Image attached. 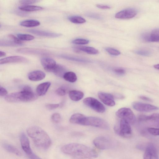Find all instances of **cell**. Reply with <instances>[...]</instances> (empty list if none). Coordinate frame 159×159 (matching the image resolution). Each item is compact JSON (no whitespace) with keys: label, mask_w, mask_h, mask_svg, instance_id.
I'll list each match as a JSON object with an SVG mask.
<instances>
[{"label":"cell","mask_w":159,"mask_h":159,"mask_svg":"<svg viewBox=\"0 0 159 159\" xmlns=\"http://www.w3.org/2000/svg\"><path fill=\"white\" fill-rule=\"evenodd\" d=\"M46 76L45 74L40 70H35L29 73L28 78L32 81H39L44 79Z\"/></svg>","instance_id":"cell-16"},{"label":"cell","mask_w":159,"mask_h":159,"mask_svg":"<svg viewBox=\"0 0 159 159\" xmlns=\"http://www.w3.org/2000/svg\"><path fill=\"white\" fill-rule=\"evenodd\" d=\"M78 124L90 125L105 129L109 128L108 124L104 120L96 117L86 116L82 114L79 119Z\"/></svg>","instance_id":"cell-4"},{"label":"cell","mask_w":159,"mask_h":159,"mask_svg":"<svg viewBox=\"0 0 159 159\" xmlns=\"http://www.w3.org/2000/svg\"><path fill=\"white\" fill-rule=\"evenodd\" d=\"M72 43L76 44H84L88 43L89 40L83 39H77L73 40Z\"/></svg>","instance_id":"cell-35"},{"label":"cell","mask_w":159,"mask_h":159,"mask_svg":"<svg viewBox=\"0 0 159 159\" xmlns=\"http://www.w3.org/2000/svg\"><path fill=\"white\" fill-rule=\"evenodd\" d=\"M147 130L149 133L154 135H159V128H148Z\"/></svg>","instance_id":"cell-37"},{"label":"cell","mask_w":159,"mask_h":159,"mask_svg":"<svg viewBox=\"0 0 159 159\" xmlns=\"http://www.w3.org/2000/svg\"><path fill=\"white\" fill-rule=\"evenodd\" d=\"M84 103L97 112L102 113L105 111L103 105L96 99L92 97H88L83 100Z\"/></svg>","instance_id":"cell-8"},{"label":"cell","mask_w":159,"mask_h":159,"mask_svg":"<svg viewBox=\"0 0 159 159\" xmlns=\"http://www.w3.org/2000/svg\"><path fill=\"white\" fill-rule=\"evenodd\" d=\"M114 71L116 73L120 75H123L125 73V70L122 69H115Z\"/></svg>","instance_id":"cell-43"},{"label":"cell","mask_w":159,"mask_h":159,"mask_svg":"<svg viewBox=\"0 0 159 159\" xmlns=\"http://www.w3.org/2000/svg\"><path fill=\"white\" fill-rule=\"evenodd\" d=\"M139 98L146 101L149 102H152V99L148 97L143 95H140L139 96Z\"/></svg>","instance_id":"cell-42"},{"label":"cell","mask_w":159,"mask_h":159,"mask_svg":"<svg viewBox=\"0 0 159 159\" xmlns=\"http://www.w3.org/2000/svg\"><path fill=\"white\" fill-rule=\"evenodd\" d=\"M0 45L4 46H17L18 45L15 43L12 40H3L0 41Z\"/></svg>","instance_id":"cell-32"},{"label":"cell","mask_w":159,"mask_h":159,"mask_svg":"<svg viewBox=\"0 0 159 159\" xmlns=\"http://www.w3.org/2000/svg\"><path fill=\"white\" fill-rule=\"evenodd\" d=\"M68 19L71 22L75 24H82L86 21L84 18L78 16H71L69 17Z\"/></svg>","instance_id":"cell-28"},{"label":"cell","mask_w":159,"mask_h":159,"mask_svg":"<svg viewBox=\"0 0 159 159\" xmlns=\"http://www.w3.org/2000/svg\"><path fill=\"white\" fill-rule=\"evenodd\" d=\"M98 96L100 100L105 105L110 106H114L115 105L114 98L111 94L100 92Z\"/></svg>","instance_id":"cell-14"},{"label":"cell","mask_w":159,"mask_h":159,"mask_svg":"<svg viewBox=\"0 0 159 159\" xmlns=\"http://www.w3.org/2000/svg\"><path fill=\"white\" fill-rule=\"evenodd\" d=\"M86 16L88 17L96 19H101L102 18L99 15L93 13H88L86 14Z\"/></svg>","instance_id":"cell-38"},{"label":"cell","mask_w":159,"mask_h":159,"mask_svg":"<svg viewBox=\"0 0 159 159\" xmlns=\"http://www.w3.org/2000/svg\"><path fill=\"white\" fill-rule=\"evenodd\" d=\"M40 22L38 20H27L21 21L20 25L22 26L31 27L39 25Z\"/></svg>","instance_id":"cell-22"},{"label":"cell","mask_w":159,"mask_h":159,"mask_svg":"<svg viewBox=\"0 0 159 159\" xmlns=\"http://www.w3.org/2000/svg\"><path fill=\"white\" fill-rule=\"evenodd\" d=\"M51 119L55 123H58L61 120V116L58 113H55L53 114L51 116Z\"/></svg>","instance_id":"cell-33"},{"label":"cell","mask_w":159,"mask_h":159,"mask_svg":"<svg viewBox=\"0 0 159 159\" xmlns=\"http://www.w3.org/2000/svg\"><path fill=\"white\" fill-rule=\"evenodd\" d=\"M51 85L50 82H43L39 84L36 89V92L38 95L42 96L46 93Z\"/></svg>","instance_id":"cell-18"},{"label":"cell","mask_w":159,"mask_h":159,"mask_svg":"<svg viewBox=\"0 0 159 159\" xmlns=\"http://www.w3.org/2000/svg\"><path fill=\"white\" fill-rule=\"evenodd\" d=\"M159 42V29L153 30L150 34L149 42Z\"/></svg>","instance_id":"cell-26"},{"label":"cell","mask_w":159,"mask_h":159,"mask_svg":"<svg viewBox=\"0 0 159 159\" xmlns=\"http://www.w3.org/2000/svg\"><path fill=\"white\" fill-rule=\"evenodd\" d=\"M159 119V113H154L150 115H141L139 116L138 119L139 121H146L154 120Z\"/></svg>","instance_id":"cell-20"},{"label":"cell","mask_w":159,"mask_h":159,"mask_svg":"<svg viewBox=\"0 0 159 159\" xmlns=\"http://www.w3.org/2000/svg\"><path fill=\"white\" fill-rule=\"evenodd\" d=\"M6 53L5 52H4L3 51H0V57H4V56H6Z\"/></svg>","instance_id":"cell-45"},{"label":"cell","mask_w":159,"mask_h":159,"mask_svg":"<svg viewBox=\"0 0 159 159\" xmlns=\"http://www.w3.org/2000/svg\"><path fill=\"white\" fill-rule=\"evenodd\" d=\"M38 98L37 95L29 86H25L21 91L11 93L6 95L5 100L10 102H28L34 101Z\"/></svg>","instance_id":"cell-3"},{"label":"cell","mask_w":159,"mask_h":159,"mask_svg":"<svg viewBox=\"0 0 159 159\" xmlns=\"http://www.w3.org/2000/svg\"><path fill=\"white\" fill-rule=\"evenodd\" d=\"M7 92L5 89L0 86V95L1 97H3L7 95Z\"/></svg>","instance_id":"cell-41"},{"label":"cell","mask_w":159,"mask_h":159,"mask_svg":"<svg viewBox=\"0 0 159 159\" xmlns=\"http://www.w3.org/2000/svg\"><path fill=\"white\" fill-rule=\"evenodd\" d=\"M79 49L89 54H96L98 53V50L94 48L89 47H81Z\"/></svg>","instance_id":"cell-27"},{"label":"cell","mask_w":159,"mask_h":159,"mask_svg":"<svg viewBox=\"0 0 159 159\" xmlns=\"http://www.w3.org/2000/svg\"><path fill=\"white\" fill-rule=\"evenodd\" d=\"M69 95L71 100L75 101H77L83 98L84 94L81 91L72 90L69 91Z\"/></svg>","instance_id":"cell-19"},{"label":"cell","mask_w":159,"mask_h":159,"mask_svg":"<svg viewBox=\"0 0 159 159\" xmlns=\"http://www.w3.org/2000/svg\"><path fill=\"white\" fill-rule=\"evenodd\" d=\"M143 158L144 159L158 158L157 149L153 144H149L146 147L143 154Z\"/></svg>","instance_id":"cell-12"},{"label":"cell","mask_w":159,"mask_h":159,"mask_svg":"<svg viewBox=\"0 0 159 159\" xmlns=\"http://www.w3.org/2000/svg\"><path fill=\"white\" fill-rule=\"evenodd\" d=\"M96 7L102 9H110L111 8V7L109 6L97 4L96 5Z\"/></svg>","instance_id":"cell-44"},{"label":"cell","mask_w":159,"mask_h":159,"mask_svg":"<svg viewBox=\"0 0 159 159\" xmlns=\"http://www.w3.org/2000/svg\"><path fill=\"white\" fill-rule=\"evenodd\" d=\"M105 50L109 53L112 55L118 56L120 54V52L119 51L111 48H106Z\"/></svg>","instance_id":"cell-31"},{"label":"cell","mask_w":159,"mask_h":159,"mask_svg":"<svg viewBox=\"0 0 159 159\" xmlns=\"http://www.w3.org/2000/svg\"><path fill=\"white\" fill-rule=\"evenodd\" d=\"M17 36L19 39L22 41H30L34 39L33 36L29 34H18Z\"/></svg>","instance_id":"cell-29"},{"label":"cell","mask_w":159,"mask_h":159,"mask_svg":"<svg viewBox=\"0 0 159 159\" xmlns=\"http://www.w3.org/2000/svg\"><path fill=\"white\" fill-rule=\"evenodd\" d=\"M55 93L59 96H63L66 93V90L65 88L61 87L56 90Z\"/></svg>","instance_id":"cell-36"},{"label":"cell","mask_w":159,"mask_h":159,"mask_svg":"<svg viewBox=\"0 0 159 159\" xmlns=\"http://www.w3.org/2000/svg\"><path fill=\"white\" fill-rule=\"evenodd\" d=\"M26 131L28 136L38 148L46 150L51 146L52 143L51 139L41 128L36 126H30L27 129Z\"/></svg>","instance_id":"cell-2"},{"label":"cell","mask_w":159,"mask_h":159,"mask_svg":"<svg viewBox=\"0 0 159 159\" xmlns=\"http://www.w3.org/2000/svg\"><path fill=\"white\" fill-rule=\"evenodd\" d=\"M8 36L15 43L18 45H21L23 44V42L21 40L17 38L13 35L10 34Z\"/></svg>","instance_id":"cell-34"},{"label":"cell","mask_w":159,"mask_h":159,"mask_svg":"<svg viewBox=\"0 0 159 159\" xmlns=\"http://www.w3.org/2000/svg\"><path fill=\"white\" fill-rule=\"evenodd\" d=\"M114 129L117 134L122 137L129 138L132 136V132L130 124L124 119H121L119 125H116Z\"/></svg>","instance_id":"cell-5"},{"label":"cell","mask_w":159,"mask_h":159,"mask_svg":"<svg viewBox=\"0 0 159 159\" xmlns=\"http://www.w3.org/2000/svg\"><path fill=\"white\" fill-rule=\"evenodd\" d=\"M63 78L66 80L71 83L75 82L77 79L75 73L72 71L66 72L64 75Z\"/></svg>","instance_id":"cell-25"},{"label":"cell","mask_w":159,"mask_h":159,"mask_svg":"<svg viewBox=\"0 0 159 159\" xmlns=\"http://www.w3.org/2000/svg\"><path fill=\"white\" fill-rule=\"evenodd\" d=\"M134 52L138 55L143 56H149L152 53L150 51L143 49L136 50L134 51Z\"/></svg>","instance_id":"cell-30"},{"label":"cell","mask_w":159,"mask_h":159,"mask_svg":"<svg viewBox=\"0 0 159 159\" xmlns=\"http://www.w3.org/2000/svg\"><path fill=\"white\" fill-rule=\"evenodd\" d=\"M52 72L58 77H63L64 75L66 72V69L63 66L57 64Z\"/></svg>","instance_id":"cell-23"},{"label":"cell","mask_w":159,"mask_h":159,"mask_svg":"<svg viewBox=\"0 0 159 159\" xmlns=\"http://www.w3.org/2000/svg\"><path fill=\"white\" fill-rule=\"evenodd\" d=\"M27 31L37 35L49 37H57L61 35L59 34L36 30H29Z\"/></svg>","instance_id":"cell-17"},{"label":"cell","mask_w":159,"mask_h":159,"mask_svg":"<svg viewBox=\"0 0 159 159\" xmlns=\"http://www.w3.org/2000/svg\"><path fill=\"white\" fill-rule=\"evenodd\" d=\"M59 104H47L45 105L46 107L48 109L52 110L59 107Z\"/></svg>","instance_id":"cell-40"},{"label":"cell","mask_w":159,"mask_h":159,"mask_svg":"<svg viewBox=\"0 0 159 159\" xmlns=\"http://www.w3.org/2000/svg\"><path fill=\"white\" fill-rule=\"evenodd\" d=\"M63 153L77 159L94 158L98 153L93 149L85 145L73 143L64 145L61 148Z\"/></svg>","instance_id":"cell-1"},{"label":"cell","mask_w":159,"mask_h":159,"mask_svg":"<svg viewBox=\"0 0 159 159\" xmlns=\"http://www.w3.org/2000/svg\"><path fill=\"white\" fill-rule=\"evenodd\" d=\"M40 62L44 69L49 72H52L57 65L56 61L49 57H43L41 59Z\"/></svg>","instance_id":"cell-15"},{"label":"cell","mask_w":159,"mask_h":159,"mask_svg":"<svg viewBox=\"0 0 159 159\" xmlns=\"http://www.w3.org/2000/svg\"><path fill=\"white\" fill-rule=\"evenodd\" d=\"M20 141L22 149L30 158H40L32 152L30 147L28 139L24 133H22L20 134Z\"/></svg>","instance_id":"cell-7"},{"label":"cell","mask_w":159,"mask_h":159,"mask_svg":"<svg viewBox=\"0 0 159 159\" xmlns=\"http://www.w3.org/2000/svg\"><path fill=\"white\" fill-rule=\"evenodd\" d=\"M132 106L135 110L140 112H148L159 109V108L156 106L140 102H134L132 103Z\"/></svg>","instance_id":"cell-10"},{"label":"cell","mask_w":159,"mask_h":159,"mask_svg":"<svg viewBox=\"0 0 159 159\" xmlns=\"http://www.w3.org/2000/svg\"><path fill=\"white\" fill-rule=\"evenodd\" d=\"M137 14L135 9L129 8L118 12L115 14V17L120 19H129L134 17Z\"/></svg>","instance_id":"cell-11"},{"label":"cell","mask_w":159,"mask_h":159,"mask_svg":"<svg viewBox=\"0 0 159 159\" xmlns=\"http://www.w3.org/2000/svg\"><path fill=\"white\" fill-rule=\"evenodd\" d=\"M94 145L98 148L104 150L112 147V141L109 139L104 136H99L96 138L93 141Z\"/></svg>","instance_id":"cell-9"},{"label":"cell","mask_w":159,"mask_h":159,"mask_svg":"<svg viewBox=\"0 0 159 159\" xmlns=\"http://www.w3.org/2000/svg\"><path fill=\"white\" fill-rule=\"evenodd\" d=\"M28 60L23 57L15 56L6 57L0 60V64H4L8 63H26Z\"/></svg>","instance_id":"cell-13"},{"label":"cell","mask_w":159,"mask_h":159,"mask_svg":"<svg viewBox=\"0 0 159 159\" xmlns=\"http://www.w3.org/2000/svg\"><path fill=\"white\" fill-rule=\"evenodd\" d=\"M19 9L23 11H33L41 10H43V8L38 6L26 5L19 7Z\"/></svg>","instance_id":"cell-24"},{"label":"cell","mask_w":159,"mask_h":159,"mask_svg":"<svg viewBox=\"0 0 159 159\" xmlns=\"http://www.w3.org/2000/svg\"><path fill=\"white\" fill-rule=\"evenodd\" d=\"M154 67L156 69L159 70V64L154 65Z\"/></svg>","instance_id":"cell-46"},{"label":"cell","mask_w":159,"mask_h":159,"mask_svg":"<svg viewBox=\"0 0 159 159\" xmlns=\"http://www.w3.org/2000/svg\"><path fill=\"white\" fill-rule=\"evenodd\" d=\"M39 0H20V3L23 5H28L35 3Z\"/></svg>","instance_id":"cell-39"},{"label":"cell","mask_w":159,"mask_h":159,"mask_svg":"<svg viewBox=\"0 0 159 159\" xmlns=\"http://www.w3.org/2000/svg\"><path fill=\"white\" fill-rule=\"evenodd\" d=\"M116 114L119 118L126 120L130 124L133 125L136 121V119L134 114L129 108H121L116 111Z\"/></svg>","instance_id":"cell-6"},{"label":"cell","mask_w":159,"mask_h":159,"mask_svg":"<svg viewBox=\"0 0 159 159\" xmlns=\"http://www.w3.org/2000/svg\"><path fill=\"white\" fill-rule=\"evenodd\" d=\"M3 147L7 151L14 153L19 156H21V153L13 145L6 143L2 144Z\"/></svg>","instance_id":"cell-21"}]
</instances>
